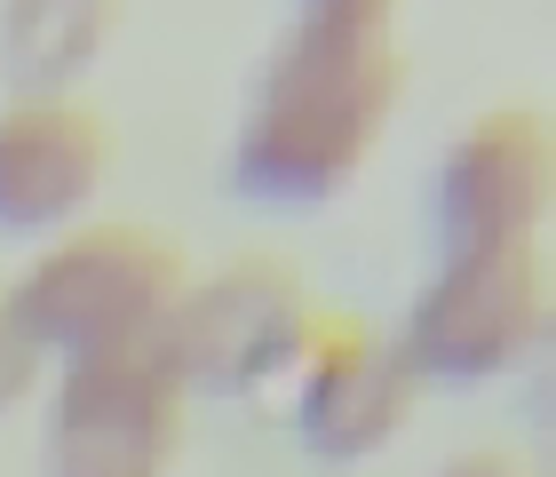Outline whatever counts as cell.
<instances>
[{"mask_svg": "<svg viewBox=\"0 0 556 477\" xmlns=\"http://www.w3.org/2000/svg\"><path fill=\"white\" fill-rule=\"evenodd\" d=\"M406 88V40L390 0H311L278 24L270 64L247 96L231 175L247 199L318 208L350 191V175L390 128Z\"/></svg>", "mask_w": 556, "mask_h": 477, "instance_id": "6da1fadb", "label": "cell"}, {"mask_svg": "<svg viewBox=\"0 0 556 477\" xmlns=\"http://www.w3.org/2000/svg\"><path fill=\"white\" fill-rule=\"evenodd\" d=\"M184 255L167 231L136 223H88L56 247H40L9 287V318L40 359H96V350L167 342V318L184 303Z\"/></svg>", "mask_w": 556, "mask_h": 477, "instance_id": "7a4b0ae2", "label": "cell"}, {"mask_svg": "<svg viewBox=\"0 0 556 477\" xmlns=\"http://www.w3.org/2000/svg\"><path fill=\"white\" fill-rule=\"evenodd\" d=\"M548 342V263L541 239L493 255H445L406 303V359L414 382H485Z\"/></svg>", "mask_w": 556, "mask_h": 477, "instance_id": "3957f363", "label": "cell"}, {"mask_svg": "<svg viewBox=\"0 0 556 477\" xmlns=\"http://www.w3.org/2000/svg\"><path fill=\"white\" fill-rule=\"evenodd\" d=\"M175 454H184V382L167 366V342L64 359L40 477H167Z\"/></svg>", "mask_w": 556, "mask_h": 477, "instance_id": "277c9868", "label": "cell"}, {"mask_svg": "<svg viewBox=\"0 0 556 477\" xmlns=\"http://www.w3.org/2000/svg\"><path fill=\"white\" fill-rule=\"evenodd\" d=\"M311 294L278 255H239L215 279H191L167 318V366L184 398H247L302 366L311 350Z\"/></svg>", "mask_w": 556, "mask_h": 477, "instance_id": "5b68a950", "label": "cell"}, {"mask_svg": "<svg viewBox=\"0 0 556 477\" xmlns=\"http://www.w3.org/2000/svg\"><path fill=\"white\" fill-rule=\"evenodd\" d=\"M556 191V152L541 112H485L477 128L453 136L438 167V239L445 255H493V247H525L548 223Z\"/></svg>", "mask_w": 556, "mask_h": 477, "instance_id": "8992f818", "label": "cell"}, {"mask_svg": "<svg viewBox=\"0 0 556 477\" xmlns=\"http://www.w3.org/2000/svg\"><path fill=\"white\" fill-rule=\"evenodd\" d=\"M414 374L397 359V342H382L366 318L311 326L302 350V382H294V430L318 462H366L406 430L414 414Z\"/></svg>", "mask_w": 556, "mask_h": 477, "instance_id": "52a82bcc", "label": "cell"}, {"mask_svg": "<svg viewBox=\"0 0 556 477\" xmlns=\"http://www.w3.org/2000/svg\"><path fill=\"white\" fill-rule=\"evenodd\" d=\"M104 184V120L80 96L0 104V239H48L88 215Z\"/></svg>", "mask_w": 556, "mask_h": 477, "instance_id": "ba28073f", "label": "cell"}, {"mask_svg": "<svg viewBox=\"0 0 556 477\" xmlns=\"http://www.w3.org/2000/svg\"><path fill=\"white\" fill-rule=\"evenodd\" d=\"M112 0H9L0 9V72L16 96H72V80L104 57Z\"/></svg>", "mask_w": 556, "mask_h": 477, "instance_id": "9c48e42d", "label": "cell"}, {"mask_svg": "<svg viewBox=\"0 0 556 477\" xmlns=\"http://www.w3.org/2000/svg\"><path fill=\"white\" fill-rule=\"evenodd\" d=\"M40 366H48V359L24 342V326L9 318V294H0V414H16L24 398L40 390Z\"/></svg>", "mask_w": 556, "mask_h": 477, "instance_id": "30bf717a", "label": "cell"}, {"mask_svg": "<svg viewBox=\"0 0 556 477\" xmlns=\"http://www.w3.org/2000/svg\"><path fill=\"white\" fill-rule=\"evenodd\" d=\"M438 477H533V469H525L517 454H493V445H485V454H453Z\"/></svg>", "mask_w": 556, "mask_h": 477, "instance_id": "8fae6325", "label": "cell"}]
</instances>
